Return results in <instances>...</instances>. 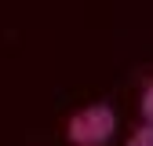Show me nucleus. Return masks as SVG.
I'll list each match as a JSON object with an SVG mask.
<instances>
[{"label": "nucleus", "instance_id": "f03ea898", "mask_svg": "<svg viewBox=\"0 0 153 146\" xmlns=\"http://www.w3.org/2000/svg\"><path fill=\"white\" fill-rule=\"evenodd\" d=\"M128 146H153V124H142V128H135V135L128 139Z\"/></svg>", "mask_w": 153, "mask_h": 146}, {"label": "nucleus", "instance_id": "f257e3e1", "mask_svg": "<svg viewBox=\"0 0 153 146\" xmlns=\"http://www.w3.org/2000/svg\"><path fill=\"white\" fill-rule=\"evenodd\" d=\"M113 128H117V117H113L109 106H88L69 121V142L73 146H106L113 139Z\"/></svg>", "mask_w": 153, "mask_h": 146}, {"label": "nucleus", "instance_id": "7ed1b4c3", "mask_svg": "<svg viewBox=\"0 0 153 146\" xmlns=\"http://www.w3.org/2000/svg\"><path fill=\"white\" fill-rule=\"evenodd\" d=\"M139 106H142V117L153 124V84H146V91H142V102H139Z\"/></svg>", "mask_w": 153, "mask_h": 146}]
</instances>
